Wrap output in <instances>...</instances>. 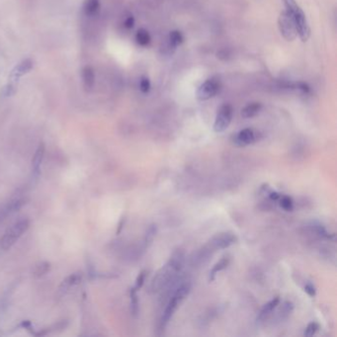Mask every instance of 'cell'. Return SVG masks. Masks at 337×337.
Returning <instances> with one entry per match:
<instances>
[{
    "label": "cell",
    "mask_w": 337,
    "mask_h": 337,
    "mask_svg": "<svg viewBox=\"0 0 337 337\" xmlns=\"http://www.w3.org/2000/svg\"><path fill=\"white\" fill-rule=\"evenodd\" d=\"M319 329H320V324L318 322H310L306 327L304 335L306 337H311L319 331Z\"/></svg>",
    "instance_id": "25"
},
{
    "label": "cell",
    "mask_w": 337,
    "mask_h": 337,
    "mask_svg": "<svg viewBox=\"0 0 337 337\" xmlns=\"http://www.w3.org/2000/svg\"><path fill=\"white\" fill-rule=\"evenodd\" d=\"M34 67V61L32 59H25L23 60L21 62H19L11 71V74L8 78V83L5 88V95L6 96H11L13 95L18 86L19 79L27 75L28 72H30Z\"/></svg>",
    "instance_id": "5"
},
{
    "label": "cell",
    "mask_w": 337,
    "mask_h": 337,
    "mask_svg": "<svg viewBox=\"0 0 337 337\" xmlns=\"http://www.w3.org/2000/svg\"><path fill=\"white\" fill-rule=\"evenodd\" d=\"M237 242V237L231 232H221L214 235L209 243L210 248L213 250L225 249L234 245Z\"/></svg>",
    "instance_id": "9"
},
{
    "label": "cell",
    "mask_w": 337,
    "mask_h": 337,
    "mask_svg": "<svg viewBox=\"0 0 337 337\" xmlns=\"http://www.w3.org/2000/svg\"><path fill=\"white\" fill-rule=\"evenodd\" d=\"M147 274H148V271H147V270H142V271L139 272V274L138 275L137 280H136V285H135V287H134L137 291H138L139 289H141V287L143 286L144 282H146Z\"/></svg>",
    "instance_id": "28"
},
{
    "label": "cell",
    "mask_w": 337,
    "mask_h": 337,
    "mask_svg": "<svg viewBox=\"0 0 337 337\" xmlns=\"http://www.w3.org/2000/svg\"><path fill=\"white\" fill-rule=\"evenodd\" d=\"M27 200L24 197H16L11 199L2 207H0V222L4 221L8 216L17 213L24 205L26 204Z\"/></svg>",
    "instance_id": "11"
},
{
    "label": "cell",
    "mask_w": 337,
    "mask_h": 337,
    "mask_svg": "<svg viewBox=\"0 0 337 337\" xmlns=\"http://www.w3.org/2000/svg\"><path fill=\"white\" fill-rule=\"evenodd\" d=\"M184 41V37L182 35V33L178 30H174L171 31L169 33V36H168V46L172 47V49H176L178 46H180Z\"/></svg>",
    "instance_id": "20"
},
{
    "label": "cell",
    "mask_w": 337,
    "mask_h": 337,
    "mask_svg": "<svg viewBox=\"0 0 337 337\" xmlns=\"http://www.w3.org/2000/svg\"><path fill=\"white\" fill-rule=\"evenodd\" d=\"M184 262V254L181 251L175 252L170 260L168 261L165 266L161 268V270L157 273L156 277L153 280V284L156 287H161L162 285H166L170 283V280L174 278V276L181 270Z\"/></svg>",
    "instance_id": "2"
},
{
    "label": "cell",
    "mask_w": 337,
    "mask_h": 337,
    "mask_svg": "<svg viewBox=\"0 0 337 337\" xmlns=\"http://www.w3.org/2000/svg\"><path fill=\"white\" fill-rule=\"evenodd\" d=\"M233 117V108L230 104H224L220 107L216 113L214 123V131L215 133H223L225 132L231 123Z\"/></svg>",
    "instance_id": "7"
},
{
    "label": "cell",
    "mask_w": 337,
    "mask_h": 337,
    "mask_svg": "<svg viewBox=\"0 0 337 337\" xmlns=\"http://www.w3.org/2000/svg\"><path fill=\"white\" fill-rule=\"evenodd\" d=\"M45 152H46L45 143L40 142L32 158V174L34 179H38V177L41 174V165L44 160Z\"/></svg>",
    "instance_id": "12"
},
{
    "label": "cell",
    "mask_w": 337,
    "mask_h": 337,
    "mask_svg": "<svg viewBox=\"0 0 337 337\" xmlns=\"http://www.w3.org/2000/svg\"><path fill=\"white\" fill-rule=\"evenodd\" d=\"M230 260L229 257H224L222 258L218 263L215 264V265L212 268V270L210 271V276H209V281L213 282L215 279V276L218 275L221 271L225 270L230 264Z\"/></svg>",
    "instance_id": "17"
},
{
    "label": "cell",
    "mask_w": 337,
    "mask_h": 337,
    "mask_svg": "<svg viewBox=\"0 0 337 337\" xmlns=\"http://www.w3.org/2000/svg\"><path fill=\"white\" fill-rule=\"evenodd\" d=\"M281 208L286 212H291L294 210V201L290 196H281L279 199Z\"/></svg>",
    "instance_id": "24"
},
{
    "label": "cell",
    "mask_w": 337,
    "mask_h": 337,
    "mask_svg": "<svg viewBox=\"0 0 337 337\" xmlns=\"http://www.w3.org/2000/svg\"><path fill=\"white\" fill-rule=\"evenodd\" d=\"M262 104L259 102H252L247 104L242 110V117L245 119H250L257 116L262 110Z\"/></svg>",
    "instance_id": "16"
},
{
    "label": "cell",
    "mask_w": 337,
    "mask_h": 337,
    "mask_svg": "<svg viewBox=\"0 0 337 337\" xmlns=\"http://www.w3.org/2000/svg\"><path fill=\"white\" fill-rule=\"evenodd\" d=\"M221 88H222V84L218 78L207 79L197 89L196 97L199 101H207L218 94Z\"/></svg>",
    "instance_id": "8"
},
{
    "label": "cell",
    "mask_w": 337,
    "mask_h": 337,
    "mask_svg": "<svg viewBox=\"0 0 337 337\" xmlns=\"http://www.w3.org/2000/svg\"><path fill=\"white\" fill-rule=\"evenodd\" d=\"M83 85L86 90H91L95 84V71L90 65H86L81 70Z\"/></svg>",
    "instance_id": "15"
},
{
    "label": "cell",
    "mask_w": 337,
    "mask_h": 337,
    "mask_svg": "<svg viewBox=\"0 0 337 337\" xmlns=\"http://www.w3.org/2000/svg\"><path fill=\"white\" fill-rule=\"evenodd\" d=\"M152 84H151V80L149 77H142L139 80V89L142 93H149L151 90Z\"/></svg>",
    "instance_id": "27"
},
{
    "label": "cell",
    "mask_w": 337,
    "mask_h": 337,
    "mask_svg": "<svg viewBox=\"0 0 337 337\" xmlns=\"http://www.w3.org/2000/svg\"><path fill=\"white\" fill-rule=\"evenodd\" d=\"M155 233H156V226H151L147 231V234H146V237H144V245H146V247L149 246L152 243H153V240L155 236Z\"/></svg>",
    "instance_id": "26"
},
{
    "label": "cell",
    "mask_w": 337,
    "mask_h": 337,
    "mask_svg": "<svg viewBox=\"0 0 337 337\" xmlns=\"http://www.w3.org/2000/svg\"><path fill=\"white\" fill-rule=\"evenodd\" d=\"M136 41L141 46H147L152 41L151 34L146 29H139L136 34Z\"/></svg>",
    "instance_id": "21"
},
{
    "label": "cell",
    "mask_w": 337,
    "mask_h": 337,
    "mask_svg": "<svg viewBox=\"0 0 337 337\" xmlns=\"http://www.w3.org/2000/svg\"><path fill=\"white\" fill-rule=\"evenodd\" d=\"M279 303H280V298L275 297L270 302H268L266 305H264V306L261 308L259 315L257 317V322H262L265 320H267L269 318V316H271L273 310L279 306Z\"/></svg>",
    "instance_id": "14"
},
{
    "label": "cell",
    "mask_w": 337,
    "mask_h": 337,
    "mask_svg": "<svg viewBox=\"0 0 337 337\" xmlns=\"http://www.w3.org/2000/svg\"><path fill=\"white\" fill-rule=\"evenodd\" d=\"M51 270V263L47 261H41L37 263L33 269V277L36 279L42 278L46 274H47Z\"/></svg>",
    "instance_id": "18"
},
{
    "label": "cell",
    "mask_w": 337,
    "mask_h": 337,
    "mask_svg": "<svg viewBox=\"0 0 337 337\" xmlns=\"http://www.w3.org/2000/svg\"><path fill=\"white\" fill-rule=\"evenodd\" d=\"M29 227L30 221L26 218L20 219L15 222L6 230L2 237L0 238V248L3 250L10 249L18 242V239L28 230Z\"/></svg>",
    "instance_id": "4"
},
{
    "label": "cell",
    "mask_w": 337,
    "mask_h": 337,
    "mask_svg": "<svg viewBox=\"0 0 337 337\" xmlns=\"http://www.w3.org/2000/svg\"><path fill=\"white\" fill-rule=\"evenodd\" d=\"M124 25H125V27H126L127 29H132V28L135 26V18H134L133 16H129V17L126 19V21H125V23H124Z\"/></svg>",
    "instance_id": "30"
},
{
    "label": "cell",
    "mask_w": 337,
    "mask_h": 337,
    "mask_svg": "<svg viewBox=\"0 0 337 337\" xmlns=\"http://www.w3.org/2000/svg\"><path fill=\"white\" fill-rule=\"evenodd\" d=\"M138 291L133 287L130 290V299H131V312L133 317L137 318L139 311V304H138Z\"/></svg>",
    "instance_id": "22"
},
{
    "label": "cell",
    "mask_w": 337,
    "mask_h": 337,
    "mask_svg": "<svg viewBox=\"0 0 337 337\" xmlns=\"http://www.w3.org/2000/svg\"><path fill=\"white\" fill-rule=\"evenodd\" d=\"M83 10L87 16H95L100 10V0H85Z\"/></svg>",
    "instance_id": "19"
},
{
    "label": "cell",
    "mask_w": 337,
    "mask_h": 337,
    "mask_svg": "<svg viewBox=\"0 0 337 337\" xmlns=\"http://www.w3.org/2000/svg\"><path fill=\"white\" fill-rule=\"evenodd\" d=\"M281 195L279 193H277V192L275 191H271L269 192V198L272 200V201H279Z\"/></svg>",
    "instance_id": "31"
},
{
    "label": "cell",
    "mask_w": 337,
    "mask_h": 337,
    "mask_svg": "<svg viewBox=\"0 0 337 337\" xmlns=\"http://www.w3.org/2000/svg\"><path fill=\"white\" fill-rule=\"evenodd\" d=\"M285 10L290 12L295 20L297 33L303 42H306L310 37V28L307 23L306 14L296 2V0H282Z\"/></svg>",
    "instance_id": "3"
},
{
    "label": "cell",
    "mask_w": 337,
    "mask_h": 337,
    "mask_svg": "<svg viewBox=\"0 0 337 337\" xmlns=\"http://www.w3.org/2000/svg\"><path fill=\"white\" fill-rule=\"evenodd\" d=\"M81 280H82V274L80 272H76L74 274H70L60 285V288H59L60 293L65 294L66 292L70 290L71 288L78 285L81 282Z\"/></svg>",
    "instance_id": "13"
},
{
    "label": "cell",
    "mask_w": 337,
    "mask_h": 337,
    "mask_svg": "<svg viewBox=\"0 0 337 337\" xmlns=\"http://www.w3.org/2000/svg\"><path fill=\"white\" fill-rule=\"evenodd\" d=\"M305 292L311 298H315L317 295V289L316 286L312 283H306L305 285Z\"/></svg>",
    "instance_id": "29"
},
{
    "label": "cell",
    "mask_w": 337,
    "mask_h": 337,
    "mask_svg": "<svg viewBox=\"0 0 337 337\" xmlns=\"http://www.w3.org/2000/svg\"><path fill=\"white\" fill-rule=\"evenodd\" d=\"M190 290H191V285L188 282L181 284L176 289V291L174 292V294L172 295L170 300L168 301V304H167V306H166V307H165V309L163 311V315L161 317L160 323H159L160 324V330H164L165 327L167 326V324L169 323L170 320L174 316L177 308L179 307L181 303L184 301V299L190 293Z\"/></svg>",
    "instance_id": "1"
},
{
    "label": "cell",
    "mask_w": 337,
    "mask_h": 337,
    "mask_svg": "<svg viewBox=\"0 0 337 337\" xmlns=\"http://www.w3.org/2000/svg\"><path fill=\"white\" fill-rule=\"evenodd\" d=\"M15 288H16V283H13L9 287L8 290L5 292V294L3 295L1 301H0V310H1V311H4L7 308V306H8V299H10V297L12 296Z\"/></svg>",
    "instance_id": "23"
},
{
    "label": "cell",
    "mask_w": 337,
    "mask_h": 337,
    "mask_svg": "<svg viewBox=\"0 0 337 337\" xmlns=\"http://www.w3.org/2000/svg\"><path fill=\"white\" fill-rule=\"evenodd\" d=\"M278 27L283 38L289 42L294 41L298 37L295 20L290 12L284 10L278 18Z\"/></svg>",
    "instance_id": "6"
},
{
    "label": "cell",
    "mask_w": 337,
    "mask_h": 337,
    "mask_svg": "<svg viewBox=\"0 0 337 337\" xmlns=\"http://www.w3.org/2000/svg\"><path fill=\"white\" fill-rule=\"evenodd\" d=\"M259 138V134L257 131L251 128H246L239 131L233 137V142L237 147H247L249 144L254 143Z\"/></svg>",
    "instance_id": "10"
}]
</instances>
